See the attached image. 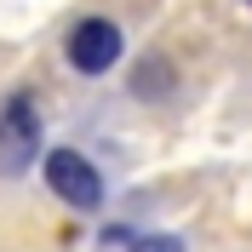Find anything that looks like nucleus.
Segmentation results:
<instances>
[{
	"mask_svg": "<svg viewBox=\"0 0 252 252\" xmlns=\"http://www.w3.org/2000/svg\"><path fill=\"white\" fill-rule=\"evenodd\" d=\"M40 166H46V184H52V195H58L63 206H75V212H97V206H103V172H97L80 149H63L58 143V149L40 155Z\"/></svg>",
	"mask_w": 252,
	"mask_h": 252,
	"instance_id": "f257e3e1",
	"label": "nucleus"
},
{
	"mask_svg": "<svg viewBox=\"0 0 252 252\" xmlns=\"http://www.w3.org/2000/svg\"><path fill=\"white\" fill-rule=\"evenodd\" d=\"M126 40H121V23H109V17H80L75 29H69V40H63V58H69V69L86 80L109 75L115 63H121Z\"/></svg>",
	"mask_w": 252,
	"mask_h": 252,
	"instance_id": "f03ea898",
	"label": "nucleus"
},
{
	"mask_svg": "<svg viewBox=\"0 0 252 252\" xmlns=\"http://www.w3.org/2000/svg\"><path fill=\"white\" fill-rule=\"evenodd\" d=\"M46 155V143H40V109H34L29 92L6 97V109H0V172H29V160Z\"/></svg>",
	"mask_w": 252,
	"mask_h": 252,
	"instance_id": "7ed1b4c3",
	"label": "nucleus"
},
{
	"mask_svg": "<svg viewBox=\"0 0 252 252\" xmlns=\"http://www.w3.org/2000/svg\"><path fill=\"white\" fill-rule=\"evenodd\" d=\"M126 252H184V241L178 235H138Z\"/></svg>",
	"mask_w": 252,
	"mask_h": 252,
	"instance_id": "20e7f679",
	"label": "nucleus"
},
{
	"mask_svg": "<svg viewBox=\"0 0 252 252\" xmlns=\"http://www.w3.org/2000/svg\"><path fill=\"white\" fill-rule=\"evenodd\" d=\"M247 6H252V0H247Z\"/></svg>",
	"mask_w": 252,
	"mask_h": 252,
	"instance_id": "39448f33",
	"label": "nucleus"
}]
</instances>
